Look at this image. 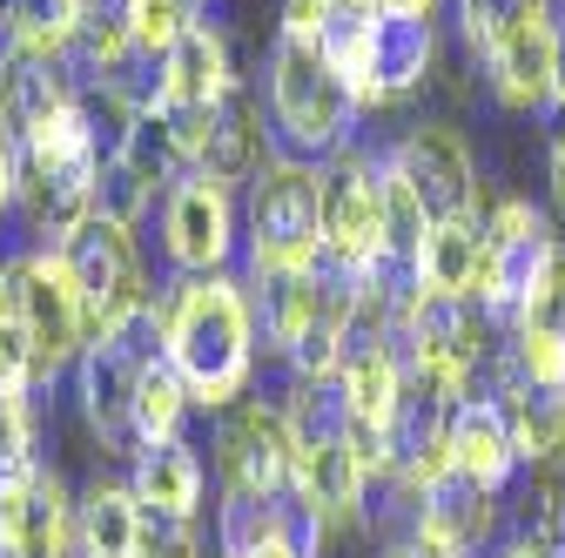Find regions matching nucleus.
<instances>
[{
  "label": "nucleus",
  "instance_id": "f257e3e1",
  "mask_svg": "<svg viewBox=\"0 0 565 558\" xmlns=\"http://www.w3.org/2000/svg\"><path fill=\"white\" fill-rule=\"evenodd\" d=\"M162 310V351L182 371L195 410H230L249 397L256 377V303L243 276H175L156 297Z\"/></svg>",
  "mask_w": 565,
  "mask_h": 558
},
{
  "label": "nucleus",
  "instance_id": "f03ea898",
  "mask_svg": "<svg viewBox=\"0 0 565 558\" xmlns=\"http://www.w3.org/2000/svg\"><path fill=\"white\" fill-rule=\"evenodd\" d=\"M263 95H269V128H276V155L297 162H330L358 142V95L337 67L323 61L317 41L276 34L269 67H263Z\"/></svg>",
  "mask_w": 565,
  "mask_h": 558
},
{
  "label": "nucleus",
  "instance_id": "7ed1b4c3",
  "mask_svg": "<svg viewBox=\"0 0 565 558\" xmlns=\"http://www.w3.org/2000/svg\"><path fill=\"white\" fill-rule=\"evenodd\" d=\"M95 175H102V142H95V121H88L82 101L21 142V202H14V216H21L34 249H61L95 216Z\"/></svg>",
  "mask_w": 565,
  "mask_h": 558
},
{
  "label": "nucleus",
  "instance_id": "20e7f679",
  "mask_svg": "<svg viewBox=\"0 0 565 558\" xmlns=\"http://www.w3.org/2000/svg\"><path fill=\"white\" fill-rule=\"evenodd\" d=\"M162 357V310H135L128 323L102 330L82 364H75V404H82V425L95 438L102 458L135 464L141 458V431H135V404H141V377Z\"/></svg>",
  "mask_w": 565,
  "mask_h": 558
},
{
  "label": "nucleus",
  "instance_id": "39448f33",
  "mask_svg": "<svg viewBox=\"0 0 565 558\" xmlns=\"http://www.w3.org/2000/svg\"><path fill=\"white\" fill-rule=\"evenodd\" d=\"M323 249V162L269 155L243 189V269H310Z\"/></svg>",
  "mask_w": 565,
  "mask_h": 558
},
{
  "label": "nucleus",
  "instance_id": "423d86ee",
  "mask_svg": "<svg viewBox=\"0 0 565 558\" xmlns=\"http://www.w3.org/2000/svg\"><path fill=\"white\" fill-rule=\"evenodd\" d=\"M484 236H491V262H484L478 303H484V316L499 323V330H512V323L552 290V276H558V262H565V236L552 229L545 208L525 202V195L491 202V208H484Z\"/></svg>",
  "mask_w": 565,
  "mask_h": 558
},
{
  "label": "nucleus",
  "instance_id": "0eeeda50",
  "mask_svg": "<svg viewBox=\"0 0 565 558\" xmlns=\"http://www.w3.org/2000/svg\"><path fill=\"white\" fill-rule=\"evenodd\" d=\"M8 310L28 323L47 384H54L61 371H75L82 351L95 343L88 303H82V290H75V276H67L61 249H34V243H28L21 256H8Z\"/></svg>",
  "mask_w": 565,
  "mask_h": 558
},
{
  "label": "nucleus",
  "instance_id": "6e6552de",
  "mask_svg": "<svg viewBox=\"0 0 565 558\" xmlns=\"http://www.w3.org/2000/svg\"><path fill=\"white\" fill-rule=\"evenodd\" d=\"M243 249V216H236V189L182 169L162 189V256L175 276H223Z\"/></svg>",
  "mask_w": 565,
  "mask_h": 558
},
{
  "label": "nucleus",
  "instance_id": "1a4fd4ad",
  "mask_svg": "<svg viewBox=\"0 0 565 558\" xmlns=\"http://www.w3.org/2000/svg\"><path fill=\"white\" fill-rule=\"evenodd\" d=\"M61 262H67V276H75V290H82V303H88L95 336L156 303V297H149V269H141V249H135V229H128V223L88 216L75 236L61 243Z\"/></svg>",
  "mask_w": 565,
  "mask_h": 558
},
{
  "label": "nucleus",
  "instance_id": "9d476101",
  "mask_svg": "<svg viewBox=\"0 0 565 558\" xmlns=\"http://www.w3.org/2000/svg\"><path fill=\"white\" fill-rule=\"evenodd\" d=\"M216 484L223 492H249V498H297V451H290V425L282 404L243 397L230 410H216Z\"/></svg>",
  "mask_w": 565,
  "mask_h": 558
},
{
  "label": "nucleus",
  "instance_id": "9b49d317",
  "mask_svg": "<svg viewBox=\"0 0 565 558\" xmlns=\"http://www.w3.org/2000/svg\"><path fill=\"white\" fill-rule=\"evenodd\" d=\"M323 229L330 249L350 262H384L391 243V195H384V149H358L350 142L343 155L323 162Z\"/></svg>",
  "mask_w": 565,
  "mask_h": 558
},
{
  "label": "nucleus",
  "instance_id": "f8f14e48",
  "mask_svg": "<svg viewBox=\"0 0 565 558\" xmlns=\"http://www.w3.org/2000/svg\"><path fill=\"white\" fill-rule=\"evenodd\" d=\"M391 162L404 169V182L417 189V202L431 208V223H445V216H484V182H478V155L465 142V128H451V121H411L391 142Z\"/></svg>",
  "mask_w": 565,
  "mask_h": 558
},
{
  "label": "nucleus",
  "instance_id": "ddd939ff",
  "mask_svg": "<svg viewBox=\"0 0 565 558\" xmlns=\"http://www.w3.org/2000/svg\"><path fill=\"white\" fill-rule=\"evenodd\" d=\"M499 498L505 492H491V484H478V477H465L451 464V471H438L417 492V525L431 532V538H445L451 551H465V558H484L491 545L512 532V512Z\"/></svg>",
  "mask_w": 565,
  "mask_h": 558
},
{
  "label": "nucleus",
  "instance_id": "4468645a",
  "mask_svg": "<svg viewBox=\"0 0 565 558\" xmlns=\"http://www.w3.org/2000/svg\"><path fill=\"white\" fill-rule=\"evenodd\" d=\"M75 101H82V82L67 75L61 54L0 47V121L14 128V142H28L34 128H47L54 115H67Z\"/></svg>",
  "mask_w": 565,
  "mask_h": 558
},
{
  "label": "nucleus",
  "instance_id": "2eb2a0df",
  "mask_svg": "<svg viewBox=\"0 0 565 558\" xmlns=\"http://www.w3.org/2000/svg\"><path fill=\"white\" fill-rule=\"evenodd\" d=\"M269 155H276V149L263 142V101H256L249 82H236V88L216 101V121H209V142H202V162H195V169L216 175V182H230V189H249Z\"/></svg>",
  "mask_w": 565,
  "mask_h": 558
},
{
  "label": "nucleus",
  "instance_id": "dca6fc26",
  "mask_svg": "<svg viewBox=\"0 0 565 558\" xmlns=\"http://www.w3.org/2000/svg\"><path fill=\"white\" fill-rule=\"evenodd\" d=\"M431 75H438V28H431V21H417V14H384L364 108H391V101L417 95Z\"/></svg>",
  "mask_w": 565,
  "mask_h": 558
},
{
  "label": "nucleus",
  "instance_id": "f3484780",
  "mask_svg": "<svg viewBox=\"0 0 565 558\" xmlns=\"http://www.w3.org/2000/svg\"><path fill=\"white\" fill-rule=\"evenodd\" d=\"M451 464H458L465 477L491 484V492H505V484L525 471L499 397H465V404L451 410Z\"/></svg>",
  "mask_w": 565,
  "mask_h": 558
},
{
  "label": "nucleus",
  "instance_id": "a211bd4d",
  "mask_svg": "<svg viewBox=\"0 0 565 558\" xmlns=\"http://www.w3.org/2000/svg\"><path fill=\"white\" fill-rule=\"evenodd\" d=\"M484 262H491L484 216H445V223H431V236H424L417 283L438 290V297H478L484 290Z\"/></svg>",
  "mask_w": 565,
  "mask_h": 558
},
{
  "label": "nucleus",
  "instance_id": "6ab92c4d",
  "mask_svg": "<svg viewBox=\"0 0 565 558\" xmlns=\"http://www.w3.org/2000/svg\"><path fill=\"white\" fill-rule=\"evenodd\" d=\"M141 498L128 477H88L75 492V551L82 558H135Z\"/></svg>",
  "mask_w": 565,
  "mask_h": 558
},
{
  "label": "nucleus",
  "instance_id": "aec40b11",
  "mask_svg": "<svg viewBox=\"0 0 565 558\" xmlns=\"http://www.w3.org/2000/svg\"><path fill=\"white\" fill-rule=\"evenodd\" d=\"M128 484L149 512H175V518H195L202 512V492H209V464L189 438H169V444H149L135 464H128Z\"/></svg>",
  "mask_w": 565,
  "mask_h": 558
},
{
  "label": "nucleus",
  "instance_id": "412c9836",
  "mask_svg": "<svg viewBox=\"0 0 565 558\" xmlns=\"http://www.w3.org/2000/svg\"><path fill=\"white\" fill-rule=\"evenodd\" d=\"M499 404H505L519 464H532V471L565 464V384H525V377H512L499 390Z\"/></svg>",
  "mask_w": 565,
  "mask_h": 558
},
{
  "label": "nucleus",
  "instance_id": "4be33fe9",
  "mask_svg": "<svg viewBox=\"0 0 565 558\" xmlns=\"http://www.w3.org/2000/svg\"><path fill=\"white\" fill-rule=\"evenodd\" d=\"M0 34L8 47L67 54V41L82 34V0H0Z\"/></svg>",
  "mask_w": 565,
  "mask_h": 558
},
{
  "label": "nucleus",
  "instance_id": "5701e85b",
  "mask_svg": "<svg viewBox=\"0 0 565 558\" xmlns=\"http://www.w3.org/2000/svg\"><path fill=\"white\" fill-rule=\"evenodd\" d=\"M156 189H169V175H156L135 149H121V155H108V162H102V175H95V216H108V223H128V229H135V223L156 208Z\"/></svg>",
  "mask_w": 565,
  "mask_h": 558
},
{
  "label": "nucleus",
  "instance_id": "b1692460",
  "mask_svg": "<svg viewBox=\"0 0 565 558\" xmlns=\"http://www.w3.org/2000/svg\"><path fill=\"white\" fill-rule=\"evenodd\" d=\"M189 410H195V397H189L182 371H175V364H169V351H162V357L149 364V377H141V404H135L141 451H149V444H169V438H182Z\"/></svg>",
  "mask_w": 565,
  "mask_h": 558
},
{
  "label": "nucleus",
  "instance_id": "393cba45",
  "mask_svg": "<svg viewBox=\"0 0 565 558\" xmlns=\"http://www.w3.org/2000/svg\"><path fill=\"white\" fill-rule=\"evenodd\" d=\"M532 21H552V0H458V34L478 61Z\"/></svg>",
  "mask_w": 565,
  "mask_h": 558
},
{
  "label": "nucleus",
  "instance_id": "a878e982",
  "mask_svg": "<svg viewBox=\"0 0 565 558\" xmlns=\"http://www.w3.org/2000/svg\"><path fill=\"white\" fill-rule=\"evenodd\" d=\"M195 28V0H128V34L141 54H169L182 34Z\"/></svg>",
  "mask_w": 565,
  "mask_h": 558
},
{
  "label": "nucleus",
  "instance_id": "bb28decb",
  "mask_svg": "<svg viewBox=\"0 0 565 558\" xmlns=\"http://www.w3.org/2000/svg\"><path fill=\"white\" fill-rule=\"evenodd\" d=\"M135 558H202V532H195V518H175V512H149V505H141Z\"/></svg>",
  "mask_w": 565,
  "mask_h": 558
},
{
  "label": "nucleus",
  "instance_id": "cd10ccee",
  "mask_svg": "<svg viewBox=\"0 0 565 558\" xmlns=\"http://www.w3.org/2000/svg\"><path fill=\"white\" fill-rule=\"evenodd\" d=\"M21 458H41L34 451V397L0 390V464H21Z\"/></svg>",
  "mask_w": 565,
  "mask_h": 558
},
{
  "label": "nucleus",
  "instance_id": "c85d7f7f",
  "mask_svg": "<svg viewBox=\"0 0 565 558\" xmlns=\"http://www.w3.org/2000/svg\"><path fill=\"white\" fill-rule=\"evenodd\" d=\"M545 182H552V208L565 223V108H552V128H545Z\"/></svg>",
  "mask_w": 565,
  "mask_h": 558
},
{
  "label": "nucleus",
  "instance_id": "c756f323",
  "mask_svg": "<svg viewBox=\"0 0 565 558\" xmlns=\"http://www.w3.org/2000/svg\"><path fill=\"white\" fill-rule=\"evenodd\" d=\"M14 202H21V142L0 121V216H14Z\"/></svg>",
  "mask_w": 565,
  "mask_h": 558
},
{
  "label": "nucleus",
  "instance_id": "7c9ffc66",
  "mask_svg": "<svg viewBox=\"0 0 565 558\" xmlns=\"http://www.w3.org/2000/svg\"><path fill=\"white\" fill-rule=\"evenodd\" d=\"M243 558H317L303 538H276V545H263V551H243Z\"/></svg>",
  "mask_w": 565,
  "mask_h": 558
},
{
  "label": "nucleus",
  "instance_id": "2f4dec72",
  "mask_svg": "<svg viewBox=\"0 0 565 558\" xmlns=\"http://www.w3.org/2000/svg\"><path fill=\"white\" fill-rule=\"evenodd\" d=\"M384 14H417V21H431L438 14V0H377Z\"/></svg>",
  "mask_w": 565,
  "mask_h": 558
},
{
  "label": "nucleus",
  "instance_id": "473e14b6",
  "mask_svg": "<svg viewBox=\"0 0 565 558\" xmlns=\"http://www.w3.org/2000/svg\"><path fill=\"white\" fill-rule=\"evenodd\" d=\"M552 498H558V551H565V464H552Z\"/></svg>",
  "mask_w": 565,
  "mask_h": 558
},
{
  "label": "nucleus",
  "instance_id": "72a5a7b5",
  "mask_svg": "<svg viewBox=\"0 0 565 558\" xmlns=\"http://www.w3.org/2000/svg\"><path fill=\"white\" fill-rule=\"evenodd\" d=\"M552 108H565V28H558V75H552Z\"/></svg>",
  "mask_w": 565,
  "mask_h": 558
},
{
  "label": "nucleus",
  "instance_id": "f704fd0d",
  "mask_svg": "<svg viewBox=\"0 0 565 558\" xmlns=\"http://www.w3.org/2000/svg\"><path fill=\"white\" fill-rule=\"evenodd\" d=\"M0 310H8V262H0Z\"/></svg>",
  "mask_w": 565,
  "mask_h": 558
},
{
  "label": "nucleus",
  "instance_id": "c9c22d12",
  "mask_svg": "<svg viewBox=\"0 0 565 558\" xmlns=\"http://www.w3.org/2000/svg\"><path fill=\"white\" fill-rule=\"evenodd\" d=\"M552 558H565V551H552Z\"/></svg>",
  "mask_w": 565,
  "mask_h": 558
}]
</instances>
